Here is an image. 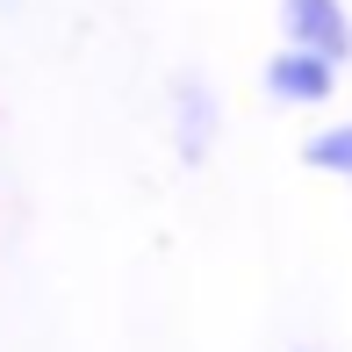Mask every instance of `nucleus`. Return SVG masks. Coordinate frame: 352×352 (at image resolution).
<instances>
[{
	"mask_svg": "<svg viewBox=\"0 0 352 352\" xmlns=\"http://www.w3.org/2000/svg\"><path fill=\"white\" fill-rule=\"evenodd\" d=\"M280 43L316 51L331 65H352V8L345 0H280Z\"/></svg>",
	"mask_w": 352,
	"mask_h": 352,
	"instance_id": "2",
	"label": "nucleus"
},
{
	"mask_svg": "<svg viewBox=\"0 0 352 352\" xmlns=\"http://www.w3.org/2000/svg\"><path fill=\"white\" fill-rule=\"evenodd\" d=\"M216 137H223L216 87L201 72H180V79H173V151H180V166H209Z\"/></svg>",
	"mask_w": 352,
	"mask_h": 352,
	"instance_id": "3",
	"label": "nucleus"
},
{
	"mask_svg": "<svg viewBox=\"0 0 352 352\" xmlns=\"http://www.w3.org/2000/svg\"><path fill=\"white\" fill-rule=\"evenodd\" d=\"M302 166L324 173V180H345V187H352V116H338V122H324V130L302 137Z\"/></svg>",
	"mask_w": 352,
	"mask_h": 352,
	"instance_id": "4",
	"label": "nucleus"
},
{
	"mask_svg": "<svg viewBox=\"0 0 352 352\" xmlns=\"http://www.w3.org/2000/svg\"><path fill=\"white\" fill-rule=\"evenodd\" d=\"M259 87H266V101H274V108H331V101H338V87H345V65L280 43V51L259 65Z\"/></svg>",
	"mask_w": 352,
	"mask_h": 352,
	"instance_id": "1",
	"label": "nucleus"
}]
</instances>
